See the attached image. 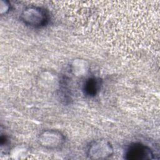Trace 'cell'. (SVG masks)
Segmentation results:
<instances>
[{
  "label": "cell",
  "instance_id": "cell-4",
  "mask_svg": "<svg viewBox=\"0 0 160 160\" xmlns=\"http://www.w3.org/2000/svg\"><path fill=\"white\" fill-rule=\"evenodd\" d=\"M154 153L150 147L141 142L131 144L124 153L127 160H151L154 159Z\"/></svg>",
  "mask_w": 160,
  "mask_h": 160
},
{
  "label": "cell",
  "instance_id": "cell-6",
  "mask_svg": "<svg viewBox=\"0 0 160 160\" xmlns=\"http://www.w3.org/2000/svg\"><path fill=\"white\" fill-rule=\"evenodd\" d=\"M11 4L10 3L7 1H1V7H0V11L1 14H7L10 9Z\"/></svg>",
  "mask_w": 160,
  "mask_h": 160
},
{
  "label": "cell",
  "instance_id": "cell-2",
  "mask_svg": "<svg viewBox=\"0 0 160 160\" xmlns=\"http://www.w3.org/2000/svg\"><path fill=\"white\" fill-rule=\"evenodd\" d=\"M87 156L91 159H106L114 154L112 144L105 139H99L92 141L88 147Z\"/></svg>",
  "mask_w": 160,
  "mask_h": 160
},
{
  "label": "cell",
  "instance_id": "cell-3",
  "mask_svg": "<svg viewBox=\"0 0 160 160\" xmlns=\"http://www.w3.org/2000/svg\"><path fill=\"white\" fill-rule=\"evenodd\" d=\"M66 141L65 136L57 129H46L38 138V142L47 149H57L61 148Z\"/></svg>",
  "mask_w": 160,
  "mask_h": 160
},
{
  "label": "cell",
  "instance_id": "cell-5",
  "mask_svg": "<svg viewBox=\"0 0 160 160\" xmlns=\"http://www.w3.org/2000/svg\"><path fill=\"white\" fill-rule=\"evenodd\" d=\"M101 86V80L95 77L88 78L83 85V92L88 97H94L100 90Z\"/></svg>",
  "mask_w": 160,
  "mask_h": 160
},
{
  "label": "cell",
  "instance_id": "cell-1",
  "mask_svg": "<svg viewBox=\"0 0 160 160\" xmlns=\"http://www.w3.org/2000/svg\"><path fill=\"white\" fill-rule=\"evenodd\" d=\"M21 21L26 26L41 28L48 24L49 19L46 10L42 7L30 6L25 8L20 14Z\"/></svg>",
  "mask_w": 160,
  "mask_h": 160
}]
</instances>
